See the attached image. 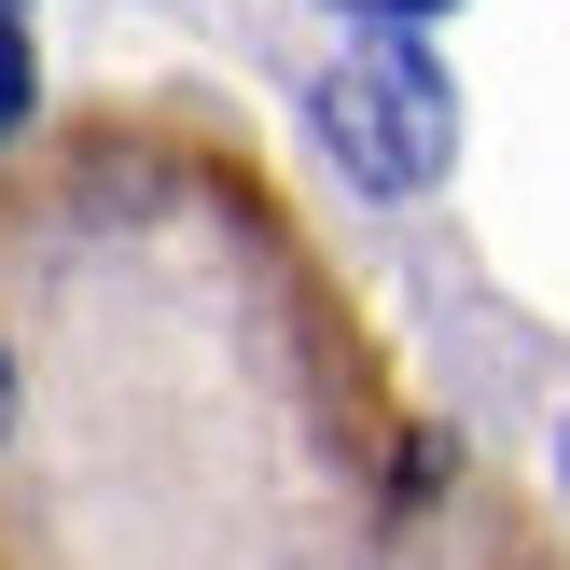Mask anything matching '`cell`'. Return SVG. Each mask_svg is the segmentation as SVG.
<instances>
[{
	"label": "cell",
	"mask_w": 570,
	"mask_h": 570,
	"mask_svg": "<svg viewBox=\"0 0 570 570\" xmlns=\"http://www.w3.org/2000/svg\"><path fill=\"white\" fill-rule=\"evenodd\" d=\"M334 14H362V28H417V14H445V0H334Z\"/></svg>",
	"instance_id": "obj_3"
},
{
	"label": "cell",
	"mask_w": 570,
	"mask_h": 570,
	"mask_svg": "<svg viewBox=\"0 0 570 570\" xmlns=\"http://www.w3.org/2000/svg\"><path fill=\"white\" fill-rule=\"evenodd\" d=\"M321 139L348 181L376 195H417L445 167V139H460V98H445L432 42H404V28H376V42L348 56V70H321Z\"/></svg>",
	"instance_id": "obj_1"
},
{
	"label": "cell",
	"mask_w": 570,
	"mask_h": 570,
	"mask_svg": "<svg viewBox=\"0 0 570 570\" xmlns=\"http://www.w3.org/2000/svg\"><path fill=\"white\" fill-rule=\"evenodd\" d=\"M0 14H14V0H0Z\"/></svg>",
	"instance_id": "obj_4"
},
{
	"label": "cell",
	"mask_w": 570,
	"mask_h": 570,
	"mask_svg": "<svg viewBox=\"0 0 570 570\" xmlns=\"http://www.w3.org/2000/svg\"><path fill=\"white\" fill-rule=\"evenodd\" d=\"M14 126H28V42L0 28V139H14Z\"/></svg>",
	"instance_id": "obj_2"
}]
</instances>
